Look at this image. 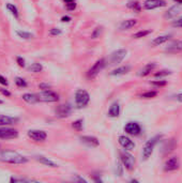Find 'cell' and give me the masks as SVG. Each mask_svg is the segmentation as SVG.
I'll return each instance as SVG.
<instances>
[{
    "label": "cell",
    "mask_w": 182,
    "mask_h": 183,
    "mask_svg": "<svg viewBox=\"0 0 182 183\" xmlns=\"http://www.w3.org/2000/svg\"><path fill=\"white\" fill-rule=\"evenodd\" d=\"M158 96V92L156 91H147V92H145V93H143L140 96V98H143V99H152V98H154V96Z\"/></svg>",
    "instance_id": "cell-36"
},
{
    "label": "cell",
    "mask_w": 182,
    "mask_h": 183,
    "mask_svg": "<svg viewBox=\"0 0 182 183\" xmlns=\"http://www.w3.org/2000/svg\"><path fill=\"white\" fill-rule=\"evenodd\" d=\"M66 3H69V2H73V1H76V0H63Z\"/></svg>",
    "instance_id": "cell-49"
},
{
    "label": "cell",
    "mask_w": 182,
    "mask_h": 183,
    "mask_svg": "<svg viewBox=\"0 0 182 183\" xmlns=\"http://www.w3.org/2000/svg\"><path fill=\"white\" fill-rule=\"evenodd\" d=\"M127 49H123V48L118 49V51H114V53L111 54V56H109L108 61H107L106 64H108V65L118 64V63H120L121 61L124 59L125 56H127Z\"/></svg>",
    "instance_id": "cell-4"
},
{
    "label": "cell",
    "mask_w": 182,
    "mask_h": 183,
    "mask_svg": "<svg viewBox=\"0 0 182 183\" xmlns=\"http://www.w3.org/2000/svg\"><path fill=\"white\" fill-rule=\"evenodd\" d=\"M180 167V162L177 157H172L168 159L164 164V170L165 171H175Z\"/></svg>",
    "instance_id": "cell-12"
},
{
    "label": "cell",
    "mask_w": 182,
    "mask_h": 183,
    "mask_svg": "<svg viewBox=\"0 0 182 183\" xmlns=\"http://www.w3.org/2000/svg\"><path fill=\"white\" fill-rule=\"evenodd\" d=\"M130 71V67L125 65V67H117V69L113 70V71L109 73L111 76H119V75H124L127 74V72Z\"/></svg>",
    "instance_id": "cell-21"
},
{
    "label": "cell",
    "mask_w": 182,
    "mask_h": 183,
    "mask_svg": "<svg viewBox=\"0 0 182 183\" xmlns=\"http://www.w3.org/2000/svg\"><path fill=\"white\" fill-rule=\"evenodd\" d=\"M62 31L58 28H53L49 30V35H51V37H57V35H60Z\"/></svg>",
    "instance_id": "cell-40"
},
{
    "label": "cell",
    "mask_w": 182,
    "mask_h": 183,
    "mask_svg": "<svg viewBox=\"0 0 182 183\" xmlns=\"http://www.w3.org/2000/svg\"><path fill=\"white\" fill-rule=\"evenodd\" d=\"M120 161L122 162L123 166L127 169V170H133L134 166H135V157L129 152H121L120 154Z\"/></svg>",
    "instance_id": "cell-7"
},
{
    "label": "cell",
    "mask_w": 182,
    "mask_h": 183,
    "mask_svg": "<svg viewBox=\"0 0 182 183\" xmlns=\"http://www.w3.org/2000/svg\"><path fill=\"white\" fill-rule=\"evenodd\" d=\"M136 25H137L136 19H127L120 24V30H127V29L133 28Z\"/></svg>",
    "instance_id": "cell-23"
},
{
    "label": "cell",
    "mask_w": 182,
    "mask_h": 183,
    "mask_svg": "<svg viewBox=\"0 0 182 183\" xmlns=\"http://www.w3.org/2000/svg\"><path fill=\"white\" fill-rule=\"evenodd\" d=\"M42 70H43L42 64L41 63H38V62L32 63V64L28 67V71L31 72V73H40V72H42Z\"/></svg>",
    "instance_id": "cell-27"
},
{
    "label": "cell",
    "mask_w": 182,
    "mask_h": 183,
    "mask_svg": "<svg viewBox=\"0 0 182 183\" xmlns=\"http://www.w3.org/2000/svg\"><path fill=\"white\" fill-rule=\"evenodd\" d=\"M172 27H175V28H182V16L178 17L177 19L172 20Z\"/></svg>",
    "instance_id": "cell-39"
},
{
    "label": "cell",
    "mask_w": 182,
    "mask_h": 183,
    "mask_svg": "<svg viewBox=\"0 0 182 183\" xmlns=\"http://www.w3.org/2000/svg\"><path fill=\"white\" fill-rule=\"evenodd\" d=\"M0 92H1L2 94H3L4 96H11V92L10 91H8L6 89H3V88H0Z\"/></svg>",
    "instance_id": "cell-45"
},
{
    "label": "cell",
    "mask_w": 182,
    "mask_h": 183,
    "mask_svg": "<svg viewBox=\"0 0 182 183\" xmlns=\"http://www.w3.org/2000/svg\"><path fill=\"white\" fill-rule=\"evenodd\" d=\"M151 85L154 86V87L161 88V87H164V86L167 85V81L166 80H154V81H151Z\"/></svg>",
    "instance_id": "cell-38"
},
{
    "label": "cell",
    "mask_w": 182,
    "mask_h": 183,
    "mask_svg": "<svg viewBox=\"0 0 182 183\" xmlns=\"http://www.w3.org/2000/svg\"><path fill=\"white\" fill-rule=\"evenodd\" d=\"M16 62H17V64H18L21 67H25V59H24V58L16 57Z\"/></svg>",
    "instance_id": "cell-44"
},
{
    "label": "cell",
    "mask_w": 182,
    "mask_h": 183,
    "mask_svg": "<svg viewBox=\"0 0 182 183\" xmlns=\"http://www.w3.org/2000/svg\"><path fill=\"white\" fill-rule=\"evenodd\" d=\"M0 162L8 164H25L28 162V159L24 155L19 154L12 150H6L0 152Z\"/></svg>",
    "instance_id": "cell-1"
},
{
    "label": "cell",
    "mask_w": 182,
    "mask_h": 183,
    "mask_svg": "<svg viewBox=\"0 0 182 183\" xmlns=\"http://www.w3.org/2000/svg\"><path fill=\"white\" fill-rule=\"evenodd\" d=\"M35 180H28V179H22V178H11V182H33Z\"/></svg>",
    "instance_id": "cell-41"
},
{
    "label": "cell",
    "mask_w": 182,
    "mask_h": 183,
    "mask_svg": "<svg viewBox=\"0 0 182 183\" xmlns=\"http://www.w3.org/2000/svg\"><path fill=\"white\" fill-rule=\"evenodd\" d=\"M17 35H18L19 38H22V39L24 40H30L33 38V35L30 32H26V31H22V30H17L16 31Z\"/></svg>",
    "instance_id": "cell-30"
},
{
    "label": "cell",
    "mask_w": 182,
    "mask_h": 183,
    "mask_svg": "<svg viewBox=\"0 0 182 183\" xmlns=\"http://www.w3.org/2000/svg\"><path fill=\"white\" fill-rule=\"evenodd\" d=\"M0 83H1V85H3V86H8L9 85V83H8V80H6V78L3 77L2 75H0Z\"/></svg>",
    "instance_id": "cell-46"
},
{
    "label": "cell",
    "mask_w": 182,
    "mask_h": 183,
    "mask_svg": "<svg viewBox=\"0 0 182 183\" xmlns=\"http://www.w3.org/2000/svg\"><path fill=\"white\" fill-rule=\"evenodd\" d=\"M119 115H120V105H119V103L115 102V103L111 105V107H109L108 117H111V118H117V117H119Z\"/></svg>",
    "instance_id": "cell-18"
},
{
    "label": "cell",
    "mask_w": 182,
    "mask_h": 183,
    "mask_svg": "<svg viewBox=\"0 0 182 183\" xmlns=\"http://www.w3.org/2000/svg\"><path fill=\"white\" fill-rule=\"evenodd\" d=\"M156 63H148V64H146L145 67H143V69L139 70L138 75L139 76H143V77H144V76L149 75V74L151 73V72L153 71L154 69H156Z\"/></svg>",
    "instance_id": "cell-19"
},
{
    "label": "cell",
    "mask_w": 182,
    "mask_h": 183,
    "mask_svg": "<svg viewBox=\"0 0 182 183\" xmlns=\"http://www.w3.org/2000/svg\"><path fill=\"white\" fill-rule=\"evenodd\" d=\"M175 147H176V141H175V139L168 140L165 144V146L163 147V154H167V153L172 152L175 149Z\"/></svg>",
    "instance_id": "cell-25"
},
{
    "label": "cell",
    "mask_w": 182,
    "mask_h": 183,
    "mask_svg": "<svg viewBox=\"0 0 182 183\" xmlns=\"http://www.w3.org/2000/svg\"><path fill=\"white\" fill-rule=\"evenodd\" d=\"M172 74V71H169V70H162V71L158 72V73L154 74V77H164V76H167V75H170Z\"/></svg>",
    "instance_id": "cell-37"
},
{
    "label": "cell",
    "mask_w": 182,
    "mask_h": 183,
    "mask_svg": "<svg viewBox=\"0 0 182 183\" xmlns=\"http://www.w3.org/2000/svg\"><path fill=\"white\" fill-rule=\"evenodd\" d=\"M15 83H16V86L19 88H26L27 87V81L22 77L15 78Z\"/></svg>",
    "instance_id": "cell-35"
},
{
    "label": "cell",
    "mask_w": 182,
    "mask_h": 183,
    "mask_svg": "<svg viewBox=\"0 0 182 183\" xmlns=\"http://www.w3.org/2000/svg\"><path fill=\"white\" fill-rule=\"evenodd\" d=\"M79 139L83 144H85L86 146H88V147H92V148L98 147L99 144H100L99 139L94 136H80Z\"/></svg>",
    "instance_id": "cell-15"
},
{
    "label": "cell",
    "mask_w": 182,
    "mask_h": 183,
    "mask_svg": "<svg viewBox=\"0 0 182 183\" xmlns=\"http://www.w3.org/2000/svg\"><path fill=\"white\" fill-rule=\"evenodd\" d=\"M18 136V131L12 128H0V139H14Z\"/></svg>",
    "instance_id": "cell-8"
},
{
    "label": "cell",
    "mask_w": 182,
    "mask_h": 183,
    "mask_svg": "<svg viewBox=\"0 0 182 183\" xmlns=\"http://www.w3.org/2000/svg\"><path fill=\"white\" fill-rule=\"evenodd\" d=\"M6 9H8V10L10 11L11 14H12L13 16L15 17V18H18V17H19L18 10H17V8L14 6V4H12V3H8V4H6Z\"/></svg>",
    "instance_id": "cell-29"
},
{
    "label": "cell",
    "mask_w": 182,
    "mask_h": 183,
    "mask_svg": "<svg viewBox=\"0 0 182 183\" xmlns=\"http://www.w3.org/2000/svg\"><path fill=\"white\" fill-rule=\"evenodd\" d=\"M161 135H156V136L150 138L149 140L146 142L145 147L143 148V160L144 161H147L150 157H151L152 152H153V149L156 147V144H158V141L161 139Z\"/></svg>",
    "instance_id": "cell-2"
},
{
    "label": "cell",
    "mask_w": 182,
    "mask_h": 183,
    "mask_svg": "<svg viewBox=\"0 0 182 183\" xmlns=\"http://www.w3.org/2000/svg\"><path fill=\"white\" fill-rule=\"evenodd\" d=\"M61 20H62L63 22H69L70 20H71V17H69V16H63V17L61 18Z\"/></svg>",
    "instance_id": "cell-47"
},
{
    "label": "cell",
    "mask_w": 182,
    "mask_h": 183,
    "mask_svg": "<svg viewBox=\"0 0 182 183\" xmlns=\"http://www.w3.org/2000/svg\"><path fill=\"white\" fill-rule=\"evenodd\" d=\"M118 141H119V144H120V146L122 147L123 149L127 150V151L134 150V148H135V144H134V141L131 140L129 137L124 136V135H121V136H119Z\"/></svg>",
    "instance_id": "cell-14"
},
{
    "label": "cell",
    "mask_w": 182,
    "mask_h": 183,
    "mask_svg": "<svg viewBox=\"0 0 182 183\" xmlns=\"http://www.w3.org/2000/svg\"><path fill=\"white\" fill-rule=\"evenodd\" d=\"M103 32V27H96L95 29L93 30V32L91 33V39H98V38L101 37Z\"/></svg>",
    "instance_id": "cell-33"
},
{
    "label": "cell",
    "mask_w": 182,
    "mask_h": 183,
    "mask_svg": "<svg viewBox=\"0 0 182 183\" xmlns=\"http://www.w3.org/2000/svg\"><path fill=\"white\" fill-rule=\"evenodd\" d=\"M150 33H151V30H140L136 32L135 35H133V38L134 39H140V38H145L149 35Z\"/></svg>",
    "instance_id": "cell-31"
},
{
    "label": "cell",
    "mask_w": 182,
    "mask_h": 183,
    "mask_svg": "<svg viewBox=\"0 0 182 183\" xmlns=\"http://www.w3.org/2000/svg\"><path fill=\"white\" fill-rule=\"evenodd\" d=\"M180 11H181L180 6H172V8H170L169 10H168L167 12L165 13V18H172V17L177 16V15L180 13Z\"/></svg>",
    "instance_id": "cell-20"
},
{
    "label": "cell",
    "mask_w": 182,
    "mask_h": 183,
    "mask_svg": "<svg viewBox=\"0 0 182 183\" xmlns=\"http://www.w3.org/2000/svg\"><path fill=\"white\" fill-rule=\"evenodd\" d=\"M105 65H106V61H105V59H103V58L102 59H99L93 65H92L90 69H89V71L87 72V77L91 78V79L94 78L103 69H104Z\"/></svg>",
    "instance_id": "cell-6"
},
{
    "label": "cell",
    "mask_w": 182,
    "mask_h": 183,
    "mask_svg": "<svg viewBox=\"0 0 182 183\" xmlns=\"http://www.w3.org/2000/svg\"><path fill=\"white\" fill-rule=\"evenodd\" d=\"M66 8L68 11H73L75 10L76 8V2L73 1V2H69V3H66Z\"/></svg>",
    "instance_id": "cell-42"
},
{
    "label": "cell",
    "mask_w": 182,
    "mask_h": 183,
    "mask_svg": "<svg viewBox=\"0 0 182 183\" xmlns=\"http://www.w3.org/2000/svg\"><path fill=\"white\" fill-rule=\"evenodd\" d=\"M165 51H168V53H172V54L179 53V51H182V40L175 41V42H172V44L169 45V46L166 47Z\"/></svg>",
    "instance_id": "cell-16"
},
{
    "label": "cell",
    "mask_w": 182,
    "mask_h": 183,
    "mask_svg": "<svg viewBox=\"0 0 182 183\" xmlns=\"http://www.w3.org/2000/svg\"><path fill=\"white\" fill-rule=\"evenodd\" d=\"M55 112L58 118H67V117L71 116L72 107L69 104H61V105L57 106V108L55 109Z\"/></svg>",
    "instance_id": "cell-10"
},
{
    "label": "cell",
    "mask_w": 182,
    "mask_h": 183,
    "mask_svg": "<svg viewBox=\"0 0 182 183\" xmlns=\"http://www.w3.org/2000/svg\"><path fill=\"white\" fill-rule=\"evenodd\" d=\"M124 132L132 136H137L140 134L141 128L137 122H127L124 126Z\"/></svg>",
    "instance_id": "cell-11"
},
{
    "label": "cell",
    "mask_w": 182,
    "mask_h": 183,
    "mask_svg": "<svg viewBox=\"0 0 182 183\" xmlns=\"http://www.w3.org/2000/svg\"><path fill=\"white\" fill-rule=\"evenodd\" d=\"M169 39H170V35H161V37L156 38V39L152 41V45H154V46H158V45H161V44H163V43L167 42Z\"/></svg>",
    "instance_id": "cell-26"
},
{
    "label": "cell",
    "mask_w": 182,
    "mask_h": 183,
    "mask_svg": "<svg viewBox=\"0 0 182 183\" xmlns=\"http://www.w3.org/2000/svg\"><path fill=\"white\" fill-rule=\"evenodd\" d=\"M39 102H48V103H54V102L59 101V96L56 92L51 90H44L40 93H37Z\"/></svg>",
    "instance_id": "cell-5"
},
{
    "label": "cell",
    "mask_w": 182,
    "mask_h": 183,
    "mask_svg": "<svg viewBox=\"0 0 182 183\" xmlns=\"http://www.w3.org/2000/svg\"><path fill=\"white\" fill-rule=\"evenodd\" d=\"M177 101L181 102V103H182V93H179L178 96H177Z\"/></svg>",
    "instance_id": "cell-48"
},
{
    "label": "cell",
    "mask_w": 182,
    "mask_h": 183,
    "mask_svg": "<svg viewBox=\"0 0 182 183\" xmlns=\"http://www.w3.org/2000/svg\"><path fill=\"white\" fill-rule=\"evenodd\" d=\"M23 100L28 104H35L39 102V99H38V96L34 93H25L23 94Z\"/></svg>",
    "instance_id": "cell-22"
},
{
    "label": "cell",
    "mask_w": 182,
    "mask_h": 183,
    "mask_svg": "<svg viewBox=\"0 0 182 183\" xmlns=\"http://www.w3.org/2000/svg\"><path fill=\"white\" fill-rule=\"evenodd\" d=\"M35 160H37V161H39L41 164H44V165H46V166H48V167H51V168H56V167H58V165L56 164L55 162L51 161V160H48L47 157H35Z\"/></svg>",
    "instance_id": "cell-24"
},
{
    "label": "cell",
    "mask_w": 182,
    "mask_h": 183,
    "mask_svg": "<svg viewBox=\"0 0 182 183\" xmlns=\"http://www.w3.org/2000/svg\"><path fill=\"white\" fill-rule=\"evenodd\" d=\"M127 8L131 9V10H133L134 12H140L141 10V6H140V3H139L138 1H129V3H127Z\"/></svg>",
    "instance_id": "cell-28"
},
{
    "label": "cell",
    "mask_w": 182,
    "mask_h": 183,
    "mask_svg": "<svg viewBox=\"0 0 182 183\" xmlns=\"http://www.w3.org/2000/svg\"><path fill=\"white\" fill-rule=\"evenodd\" d=\"M83 123H84V120H83V119H78V120L74 121L73 123H72V128H73L74 130L80 132V131L83 130Z\"/></svg>",
    "instance_id": "cell-32"
},
{
    "label": "cell",
    "mask_w": 182,
    "mask_h": 183,
    "mask_svg": "<svg viewBox=\"0 0 182 183\" xmlns=\"http://www.w3.org/2000/svg\"><path fill=\"white\" fill-rule=\"evenodd\" d=\"M175 1H176L177 3H180V4H182V0H175Z\"/></svg>",
    "instance_id": "cell-50"
},
{
    "label": "cell",
    "mask_w": 182,
    "mask_h": 183,
    "mask_svg": "<svg viewBox=\"0 0 182 183\" xmlns=\"http://www.w3.org/2000/svg\"><path fill=\"white\" fill-rule=\"evenodd\" d=\"M116 173L117 176H119V177H121L123 173V168H124V166H123L122 162L119 160V161H117V165H116Z\"/></svg>",
    "instance_id": "cell-34"
},
{
    "label": "cell",
    "mask_w": 182,
    "mask_h": 183,
    "mask_svg": "<svg viewBox=\"0 0 182 183\" xmlns=\"http://www.w3.org/2000/svg\"><path fill=\"white\" fill-rule=\"evenodd\" d=\"M90 101V96L84 89H79L75 92V104L78 108H83L88 105Z\"/></svg>",
    "instance_id": "cell-3"
},
{
    "label": "cell",
    "mask_w": 182,
    "mask_h": 183,
    "mask_svg": "<svg viewBox=\"0 0 182 183\" xmlns=\"http://www.w3.org/2000/svg\"><path fill=\"white\" fill-rule=\"evenodd\" d=\"M51 86L49 85V83H41L39 85V89H41L42 91H44V90H49V89H51Z\"/></svg>",
    "instance_id": "cell-43"
},
{
    "label": "cell",
    "mask_w": 182,
    "mask_h": 183,
    "mask_svg": "<svg viewBox=\"0 0 182 183\" xmlns=\"http://www.w3.org/2000/svg\"><path fill=\"white\" fill-rule=\"evenodd\" d=\"M166 6L165 0H146L144 2V8L146 10H153V9Z\"/></svg>",
    "instance_id": "cell-13"
},
{
    "label": "cell",
    "mask_w": 182,
    "mask_h": 183,
    "mask_svg": "<svg viewBox=\"0 0 182 183\" xmlns=\"http://www.w3.org/2000/svg\"><path fill=\"white\" fill-rule=\"evenodd\" d=\"M17 122H18V118L9 116H0V126L12 125V124H15Z\"/></svg>",
    "instance_id": "cell-17"
},
{
    "label": "cell",
    "mask_w": 182,
    "mask_h": 183,
    "mask_svg": "<svg viewBox=\"0 0 182 183\" xmlns=\"http://www.w3.org/2000/svg\"><path fill=\"white\" fill-rule=\"evenodd\" d=\"M27 135H28L29 138H31L35 142H42V141L46 140V138H47L46 132L40 131V130H29Z\"/></svg>",
    "instance_id": "cell-9"
},
{
    "label": "cell",
    "mask_w": 182,
    "mask_h": 183,
    "mask_svg": "<svg viewBox=\"0 0 182 183\" xmlns=\"http://www.w3.org/2000/svg\"><path fill=\"white\" fill-rule=\"evenodd\" d=\"M2 103H3V102H2L1 100H0V104H2Z\"/></svg>",
    "instance_id": "cell-51"
}]
</instances>
